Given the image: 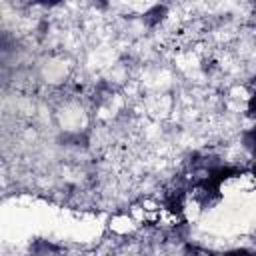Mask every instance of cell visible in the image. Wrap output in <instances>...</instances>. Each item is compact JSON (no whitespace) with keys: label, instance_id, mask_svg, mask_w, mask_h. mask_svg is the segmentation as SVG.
<instances>
[{"label":"cell","instance_id":"6da1fadb","mask_svg":"<svg viewBox=\"0 0 256 256\" xmlns=\"http://www.w3.org/2000/svg\"><path fill=\"white\" fill-rule=\"evenodd\" d=\"M186 202H188V192L186 188L178 186L164 196V210L174 218H182L186 212Z\"/></svg>","mask_w":256,"mask_h":256},{"label":"cell","instance_id":"7a4b0ae2","mask_svg":"<svg viewBox=\"0 0 256 256\" xmlns=\"http://www.w3.org/2000/svg\"><path fill=\"white\" fill-rule=\"evenodd\" d=\"M206 176L208 178H212L216 184H220V186H224L226 182H230V180H234V178H238V176H242V168H238V166H234V164H224V162H220V164H214V166H210L208 170H206Z\"/></svg>","mask_w":256,"mask_h":256},{"label":"cell","instance_id":"3957f363","mask_svg":"<svg viewBox=\"0 0 256 256\" xmlns=\"http://www.w3.org/2000/svg\"><path fill=\"white\" fill-rule=\"evenodd\" d=\"M166 16H168V6H164V4H154V6H150L146 12H144V24H148V26H158V24H162L164 20H166Z\"/></svg>","mask_w":256,"mask_h":256},{"label":"cell","instance_id":"277c9868","mask_svg":"<svg viewBox=\"0 0 256 256\" xmlns=\"http://www.w3.org/2000/svg\"><path fill=\"white\" fill-rule=\"evenodd\" d=\"M242 146H244L252 156H256V122H254L252 128H248V130L242 134Z\"/></svg>","mask_w":256,"mask_h":256},{"label":"cell","instance_id":"5b68a950","mask_svg":"<svg viewBox=\"0 0 256 256\" xmlns=\"http://www.w3.org/2000/svg\"><path fill=\"white\" fill-rule=\"evenodd\" d=\"M246 114L256 122V90H252L250 96L246 98Z\"/></svg>","mask_w":256,"mask_h":256},{"label":"cell","instance_id":"8992f818","mask_svg":"<svg viewBox=\"0 0 256 256\" xmlns=\"http://www.w3.org/2000/svg\"><path fill=\"white\" fill-rule=\"evenodd\" d=\"M222 256H254V252L252 250H248V248H230V250H226Z\"/></svg>","mask_w":256,"mask_h":256},{"label":"cell","instance_id":"52a82bcc","mask_svg":"<svg viewBox=\"0 0 256 256\" xmlns=\"http://www.w3.org/2000/svg\"><path fill=\"white\" fill-rule=\"evenodd\" d=\"M248 172H250V176H252V178H256V156H252L250 166H248Z\"/></svg>","mask_w":256,"mask_h":256},{"label":"cell","instance_id":"ba28073f","mask_svg":"<svg viewBox=\"0 0 256 256\" xmlns=\"http://www.w3.org/2000/svg\"><path fill=\"white\" fill-rule=\"evenodd\" d=\"M252 84H254V86H256V74H254V78H252Z\"/></svg>","mask_w":256,"mask_h":256}]
</instances>
